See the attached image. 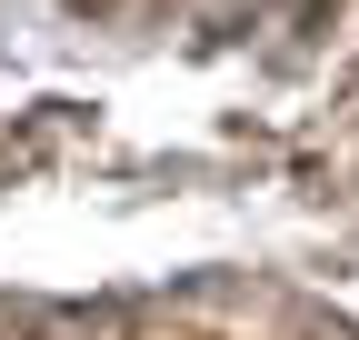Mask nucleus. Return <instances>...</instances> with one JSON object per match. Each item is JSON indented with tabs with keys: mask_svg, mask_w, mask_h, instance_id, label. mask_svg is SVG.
<instances>
[{
	"mask_svg": "<svg viewBox=\"0 0 359 340\" xmlns=\"http://www.w3.org/2000/svg\"><path fill=\"white\" fill-rule=\"evenodd\" d=\"M70 11H120V0H70Z\"/></svg>",
	"mask_w": 359,
	"mask_h": 340,
	"instance_id": "1",
	"label": "nucleus"
}]
</instances>
